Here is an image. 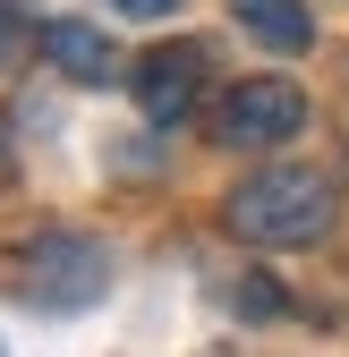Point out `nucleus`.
<instances>
[{
	"label": "nucleus",
	"mask_w": 349,
	"mask_h": 357,
	"mask_svg": "<svg viewBox=\"0 0 349 357\" xmlns=\"http://www.w3.org/2000/svg\"><path fill=\"white\" fill-rule=\"evenodd\" d=\"M332 213H341V196H332L324 170L273 162V170H255V178H239V188H230L222 230L247 238V247H315V238L332 230Z\"/></svg>",
	"instance_id": "f257e3e1"
},
{
	"label": "nucleus",
	"mask_w": 349,
	"mask_h": 357,
	"mask_svg": "<svg viewBox=\"0 0 349 357\" xmlns=\"http://www.w3.org/2000/svg\"><path fill=\"white\" fill-rule=\"evenodd\" d=\"M298 128H307V94L290 77H239L213 102V145H230V153H273Z\"/></svg>",
	"instance_id": "f03ea898"
},
{
	"label": "nucleus",
	"mask_w": 349,
	"mask_h": 357,
	"mask_svg": "<svg viewBox=\"0 0 349 357\" xmlns=\"http://www.w3.org/2000/svg\"><path fill=\"white\" fill-rule=\"evenodd\" d=\"M103 281H111V255H103L94 238H77V230L34 238V255H26V298H34V306H52V315H68V306H94Z\"/></svg>",
	"instance_id": "7ed1b4c3"
},
{
	"label": "nucleus",
	"mask_w": 349,
	"mask_h": 357,
	"mask_svg": "<svg viewBox=\"0 0 349 357\" xmlns=\"http://www.w3.org/2000/svg\"><path fill=\"white\" fill-rule=\"evenodd\" d=\"M137 111L154 119V128H179V119H196V94H205V43H154V52L137 60Z\"/></svg>",
	"instance_id": "20e7f679"
},
{
	"label": "nucleus",
	"mask_w": 349,
	"mask_h": 357,
	"mask_svg": "<svg viewBox=\"0 0 349 357\" xmlns=\"http://www.w3.org/2000/svg\"><path fill=\"white\" fill-rule=\"evenodd\" d=\"M34 52L52 60V77H68V85H111V77H119L111 34H103V26H85V17H43Z\"/></svg>",
	"instance_id": "39448f33"
},
{
	"label": "nucleus",
	"mask_w": 349,
	"mask_h": 357,
	"mask_svg": "<svg viewBox=\"0 0 349 357\" xmlns=\"http://www.w3.org/2000/svg\"><path fill=\"white\" fill-rule=\"evenodd\" d=\"M230 17L265 43V52H307L315 43V17L298 9V0H230Z\"/></svg>",
	"instance_id": "423d86ee"
},
{
	"label": "nucleus",
	"mask_w": 349,
	"mask_h": 357,
	"mask_svg": "<svg viewBox=\"0 0 349 357\" xmlns=\"http://www.w3.org/2000/svg\"><path fill=\"white\" fill-rule=\"evenodd\" d=\"M43 26H34V0H0V60L17 52V43H34Z\"/></svg>",
	"instance_id": "0eeeda50"
},
{
	"label": "nucleus",
	"mask_w": 349,
	"mask_h": 357,
	"mask_svg": "<svg viewBox=\"0 0 349 357\" xmlns=\"http://www.w3.org/2000/svg\"><path fill=\"white\" fill-rule=\"evenodd\" d=\"M103 9H119V17H170L179 0H103Z\"/></svg>",
	"instance_id": "6e6552de"
}]
</instances>
